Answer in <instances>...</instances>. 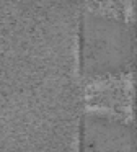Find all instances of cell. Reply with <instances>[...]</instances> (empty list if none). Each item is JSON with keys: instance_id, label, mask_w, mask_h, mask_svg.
<instances>
[{"instance_id": "7a4b0ae2", "label": "cell", "mask_w": 137, "mask_h": 152, "mask_svg": "<svg viewBox=\"0 0 137 152\" xmlns=\"http://www.w3.org/2000/svg\"><path fill=\"white\" fill-rule=\"evenodd\" d=\"M87 82L85 111L101 113L127 123H134L132 72Z\"/></svg>"}, {"instance_id": "6da1fadb", "label": "cell", "mask_w": 137, "mask_h": 152, "mask_svg": "<svg viewBox=\"0 0 137 152\" xmlns=\"http://www.w3.org/2000/svg\"><path fill=\"white\" fill-rule=\"evenodd\" d=\"M80 57L87 80L130 74L134 66L132 25L113 15L83 12Z\"/></svg>"}, {"instance_id": "3957f363", "label": "cell", "mask_w": 137, "mask_h": 152, "mask_svg": "<svg viewBox=\"0 0 137 152\" xmlns=\"http://www.w3.org/2000/svg\"><path fill=\"white\" fill-rule=\"evenodd\" d=\"M82 152H136L134 123L85 111Z\"/></svg>"}]
</instances>
